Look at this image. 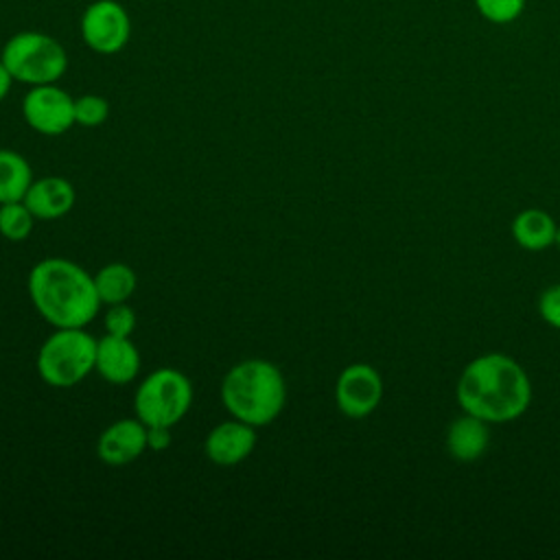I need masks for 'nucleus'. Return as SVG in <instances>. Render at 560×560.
<instances>
[{
    "mask_svg": "<svg viewBox=\"0 0 560 560\" xmlns=\"http://www.w3.org/2000/svg\"><path fill=\"white\" fill-rule=\"evenodd\" d=\"M33 184V171L26 158L11 149H0V203L22 201Z\"/></svg>",
    "mask_w": 560,
    "mask_h": 560,
    "instance_id": "obj_16",
    "label": "nucleus"
},
{
    "mask_svg": "<svg viewBox=\"0 0 560 560\" xmlns=\"http://www.w3.org/2000/svg\"><path fill=\"white\" fill-rule=\"evenodd\" d=\"M475 4L479 13L494 24L514 22L525 9V0H475Z\"/></svg>",
    "mask_w": 560,
    "mask_h": 560,
    "instance_id": "obj_20",
    "label": "nucleus"
},
{
    "mask_svg": "<svg viewBox=\"0 0 560 560\" xmlns=\"http://www.w3.org/2000/svg\"><path fill=\"white\" fill-rule=\"evenodd\" d=\"M171 444V427H147V446L151 451H164Z\"/></svg>",
    "mask_w": 560,
    "mask_h": 560,
    "instance_id": "obj_23",
    "label": "nucleus"
},
{
    "mask_svg": "<svg viewBox=\"0 0 560 560\" xmlns=\"http://www.w3.org/2000/svg\"><path fill=\"white\" fill-rule=\"evenodd\" d=\"M455 396L466 413L501 424L525 413L532 402V383L512 357L488 352L464 365Z\"/></svg>",
    "mask_w": 560,
    "mask_h": 560,
    "instance_id": "obj_1",
    "label": "nucleus"
},
{
    "mask_svg": "<svg viewBox=\"0 0 560 560\" xmlns=\"http://www.w3.org/2000/svg\"><path fill=\"white\" fill-rule=\"evenodd\" d=\"M538 315L545 324L560 330V282L547 287L538 295Z\"/></svg>",
    "mask_w": 560,
    "mask_h": 560,
    "instance_id": "obj_22",
    "label": "nucleus"
},
{
    "mask_svg": "<svg viewBox=\"0 0 560 560\" xmlns=\"http://www.w3.org/2000/svg\"><path fill=\"white\" fill-rule=\"evenodd\" d=\"M514 241L527 252H542L556 245L558 223L553 217L540 208L521 210L512 221Z\"/></svg>",
    "mask_w": 560,
    "mask_h": 560,
    "instance_id": "obj_15",
    "label": "nucleus"
},
{
    "mask_svg": "<svg viewBox=\"0 0 560 560\" xmlns=\"http://www.w3.org/2000/svg\"><path fill=\"white\" fill-rule=\"evenodd\" d=\"M26 287L35 311L55 328H85L101 306L94 276L68 258L33 265Z\"/></svg>",
    "mask_w": 560,
    "mask_h": 560,
    "instance_id": "obj_2",
    "label": "nucleus"
},
{
    "mask_svg": "<svg viewBox=\"0 0 560 560\" xmlns=\"http://www.w3.org/2000/svg\"><path fill=\"white\" fill-rule=\"evenodd\" d=\"M105 332L107 335H116V337H131L133 328H136V311L127 304H109L105 319H103Z\"/></svg>",
    "mask_w": 560,
    "mask_h": 560,
    "instance_id": "obj_21",
    "label": "nucleus"
},
{
    "mask_svg": "<svg viewBox=\"0 0 560 560\" xmlns=\"http://www.w3.org/2000/svg\"><path fill=\"white\" fill-rule=\"evenodd\" d=\"M22 201L26 203V208L33 212L35 219L55 221L72 210L77 201V192L68 179L59 175H48L42 179H33Z\"/></svg>",
    "mask_w": 560,
    "mask_h": 560,
    "instance_id": "obj_13",
    "label": "nucleus"
},
{
    "mask_svg": "<svg viewBox=\"0 0 560 560\" xmlns=\"http://www.w3.org/2000/svg\"><path fill=\"white\" fill-rule=\"evenodd\" d=\"M96 293L101 298V304H120L127 302L138 284L136 271L125 262H109L101 267L94 276Z\"/></svg>",
    "mask_w": 560,
    "mask_h": 560,
    "instance_id": "obj_17",
    "label": "nucleus"
},
{
    "mask_svg": "<svg viewBox=\"0 0 560 560\" xmlns=\"http://www.w3.org/2000/svg\"><path fill=\"white\" fill-rule=\"evenodd\" d=\"M192 405V385L175 368H158L136 389V418L147 427H175Z\"/></svg>",
    "mask_w": 560,
    "mask_h": 560,
    "instance_id": "obj_6",
    "label": "nucleus"
},
{
    "mask_svg": "<svg viewBox=\"0 0 560 560\" xmlns=\"http://www.w3.org/2000/svg\"><path fill=\"white\" fill-rule=\"evenodd\" d=\"M79 33L90 50L116 55L131 39V18L118 0H94L81 13Z\"/></svg>",
    "mask_w": 560,
    "mask_h": 560,
    "instance_id": "obj_7",
    "label": "nucleus"
},
{
    "mask_svg": "<svg viewBox=\"0 0 560 560\" xmlns=\"http://www.w3.org/2000/svg\"><path fill=\"white\" fill-rule=\"evenodd\" d=\"M109 116L107 98L98 94H83L74 98V125L81 127H98Z\"/></svg>",
    "mask_w": 560,
    "mask_h": 560,
    "instance_id": "obj_19",
    "label": "nucleus"
},
{
    "mask_svg": "<svg viewBox=\"0 0 560 560\" xmlns=\"http://www.w3.org/2000/svg\"><path fill=\"white\" fill-rule=\"evenodd\" d=\"M94 370L112 385H127L140 372V352L129 337L107 335L96 341Z\"/></svg>",
    "mask_w": 560,
    "mask_h": 560,
    "instance_id": "obj_12",
    "label": "nucleus"
},
{
    "mask_svg": "<svg viewBox=\"0 0 560 560\" xmlns=\"http://www.w3.org/2000/svg\"><path fill=\"white\" fill-rule=\"evenodd\" d=\"M22 116L42 136H61L74 125V98L57 83L33 85L22 101Z\"/></svg>",
    "mask_w": 560,
    "mask_h": 560,
    "instance_id": "obj_8",
    "label": "nucleus"
},
{
    "mask_svg": "<svg viewBox=\"0 0 560 560\" xmlns=\"http://www.w3.org/2000/svg\"><path fill=\"white\" fill-rule=\"evenodd\" d=\"M556 245L560 247V225H558V236H556Z\"/></svg>",
    "mask_w": 560,
    "mask_h": 560,
    "instance_id": "obj_25",
    "label": "nucleus"
},
{
    "mask_svg": "<svg viewBox=\"0 0 560 560\" xmlns=\"http://www.w3.org/2000/svg\"><path fill=\"white\" fill-rule=\"evenodd\" d=\"M256 446V427L243 420H225L210 429L203 442L208 459L217 466H234L252 455Z\"/></svg>",
    "mask_w": 560,
    "mask_h": 560,
    "instance_id": "obj_11",
    "label": "nucleus"
},
{
    "mask_svg": "<svg viewBox=\"0 0 560 560\" xmlns=\"http://www.w3.org/2000/svg\"><path fill=\"white\" fill-rule=\"evenodd\" d=\"M383 398V378L370 363H350L335 383V402L352 420L370 416Z\"/></svg>",
    "mask_w": 560,
    "mask_h": 560,
    "instance_id": "obj_9",
    "label": "nucleus"
},
{
    "mask_svg": "<svg viewBox=\"0 0 560 560\" xmlns=\"http://www.w3.org/2000/svg\"><path fill=\"white\" fill-rule=\"evenodd\" d=\"M96 363V339L83 328H57L37 352V374L50 387H74Z\"/></svg>",
    "mask_w": 560,
    "mask_h": 560,
    "instance_id": "obj_5",
    "label": "nucleus"
},
{
    "mask_svg": "<svg viewBox=\"0 0 560 560\" xmlns=\"http://www.w3.org/2000/svg\"><path fill=\"white\" fill-rule=\"evenodd\" d=\"M147 424L138 418L112 422L96 442V455L107 466H125L147 451Z\"/></svg>",
    "mask_w": 560,
    "mask_h": 560,
    "instance_id": "obj_10",
    "label": "nucleus"
},
{
    "mask_svg": "<svg viewBox=\"0 0 560 560\" xmlns=\"http://www.w3.org/2000/svg\"><path fill=\"white\" fill-rule=\"evenodd\" d=\"M490 446L488 422L466 413L455 418L446 429V451L457 462H475Z\"/></svg>",
    "mask_w": 560,
    "mask_h": 560,
    "instance_id": "obj_14",
    "label": "nucleus"
},
{
    "mask_svg": "<svg viewBox=\"0 0 560 560\" xmlns=\"http://www.w3.org/2000/svg\"><path fill=\"white\" fill-rule=\"evenodd\" d=\"M13 77H11V72H9V68L0 61V101H4L7 98V94H9V90H11V85H13Z\"/></svg>",
    "mask_w": 560,
    "mask_h": 560,
    "instance_id": "obj_24",
    "label": "nucleus"
},
{
    "mask_svg": "<svg viewBox=\"0 0 560 560\" xmlns=\"http://www.w3.org/2000/svg\"><path fill=\"white\" fill-rule=\"evenodd\" d=\"M221 400L228 413L252 427L273 422L287 402V383L278 365L267 359H245L221 381Z\"/></svg>",
    "mask_w": 560,
    "mask_h": 560,
    "instance_id": "obj_3",
    "label": "nucleus"
},
{
    "mask_svg": "<svg viewBox=\"0 0 560 560\" xmlns=\"http://www.w3.org/2000/svg\"><path fill=\"white\" fill-rule=\"evenodd\" d=\"M0 61L11 77L26 85L57 83L68 70V52L52 35L42 31H20L11 35L0 52Z\"/></svg>",
    "mask_w": 560,
    "mask_h": 560,
    "instance_id": "obj_4",
    "label": "nucleus"
},
{
    "mask_svg": "<svg viewBox=\"0 0 560 560\" xmlns=\"http://www.w3.org/2000/svg\"><path fill=\"white\" fill-rule=\"evenodd\" d=\"M33 221L35 217L24 201L0 203V234L7 241H24L33 232Z\"/></svg>",
    "mask_w": 560,
    "mask_h": 560,
    "instance_id": "obj_18",
    "label": "nucleus"
}]
</instances>
